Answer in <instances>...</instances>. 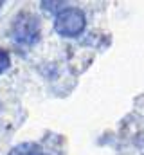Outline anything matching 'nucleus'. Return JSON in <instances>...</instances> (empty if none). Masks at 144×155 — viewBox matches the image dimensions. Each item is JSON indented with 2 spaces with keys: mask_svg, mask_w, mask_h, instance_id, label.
Instances as JSON below:
<instances>
[{
  "mask_svg": "<svg viewBox=\"0 0 144 155\" xmlns=\"http://www.w3.org/2000/svg\"><path fill=\"white\" fill-rule=\"evenodd\" d=\"M87 27V18L85 13L77 7H65L63 11H60L56 15L54 20V31L60 36L65 38H74L79 36Z\"/></svg>",
  "mask_w": 144,
  "mask_h": 155,
  "instance_id": "1",
  "label": "nucleus"
},
{
  "mask_svg": "<svg viewBox=\"0 0 144 155\" xmlns=\"http://www.w3.org/2000/svg\"><path fill=\"white\" fill-rule=\"evenodd\" d=\"M13 40L20 45H34L40 40V20L31 13H22L13 24Z\"/></svg>",
  "mask_w": 144,
  "mask_h": 155,
  "instance_id": "2",
  "label": "nucleus"
},
{
  "mask_svg": "<svg viewBox=\"0 0 144 155\" xmlns=\"http://www.w3.org/2000/svg\"><path fill=\"white\" fill-rule=\"evenodd\" d=\"M9 155H43V150L34 144V143H22L18 146H15Z\"/></svg>",
  "mask_w": 144,
  "mask_h": 155,
  "instance_id": "3",
  "label": "nucleus"
},
{
  "mask_svg": "<svg viewBox=\"0 0 144 155\" xmlns=\"http://www.w3.org/2000/svg\"><path fill=\"white\" fill-rule=\"evenodd\" d=\"M67 2H41V7H45L47 11H54L56 15L60 13V11H63L65 7H69V5H65Z\"/></svg>",
  "mask_w": 144,
  "mask_h": 155,
  "instance_id": "4",
  "label": "nucleus"
},
{
  "mask_svg": "<svg viewBox=\"0 0 144 155\" xmlns=\"http://www.w3.org/2000/svg\"><path fill=\"white\" fill-rule=\"evenodd\" d=\"M9 65H11L9 54H7L4 49H0V74H2V72H5V71L9 69Z\"/></svg>",
  "mask_w": 144,
  "mask_h": 155,
  "instance_id": "5",
  "label": "nucleus"
}]
</instances>
